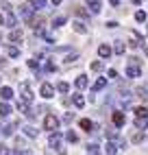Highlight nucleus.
<instances>
[{
	"mask_svg": "<svg viewBox=\"0 0 148 155\" xmlns=\"http://www.w3.org/2000/svg\"><path fill=\"white\" fill-rule=\"evenodd\" d=\"M126 77H131V79L142 77V66H140V59H137V57H131V59H129V66H126Z\"/></svg>",
	"mask_w": 148,
	"mask_h": 155,
	"instance_id": "nucleus-1",
	"label": "nucleus"
},
{
	"mask_svg": "<svg viewBox=\"0 0 148 155\" xmlns=\"http://www.w3.org/2000/svg\"><path fill=\"white\" fill-rule=\"evenodd\" d=\"M44 129H46V131H55V129H59V118L55 116V114H48V116L44 118Z\"/></svg>",
	"mask_w": 148,
	"mask_h": 155,
	"instance_id": "nucleus-2",
	"label": "nucleus"
},
{
	"mask_svg": "<svg viewBox=\"0 0 148 155\" xmlns=\"http://www.w3.org/2000/svg\"><path fill=\"white\" fill-rule=\"evenodd\" d=\"M20 94H22V101H24V103H31V101H33V92H31V85L26 83V81L20 83Z\"/></svg>",
	"mask_w": 148,
	"mask_h": 155,
	"instance_id": "nucleus-3",
	"label": "nucleus"
},
{
	"mask_svg": "<svg viewBox=\"0 0 148 155\" xmlns=\"http://www.w3.org/2000/svg\"><path fill=\"white\" fill-rule=\"evenodd\" d=\"M61 133L55 129V131H50V138H48V144H50V149H59V144H61Z\"/></svg>",
	"mask_w": 148,
	"mask_h": 155,
	"instance_id": "nucleus-4",
	"label": "nucleus"
},
{
	"mask_svg": "<svg viewBox=\"0 0 148 155\" xmlns=\"http://www.w3.org/2000/svg\"><path fill=\"white\" fill-rule=\"evenodd\" d=\"M39 94L44 96V98H52V96H55V87H52L50 83H44L41 90H39Z\"/></svg>",
	"mask_w": 148,
	"mask_h": 155,
	"instance_id": "nucleus-5",
	"label": "nucleus"
},
{
	"mask_svg": "<svg viewBox=\"0 0 148 155\" xmlns=\"http://www.w3.org/2000/svg\"><path fill=\"white\" fill-rule=\"evenodd\" d=\"M87 7H89V11H92L94 15H98V13H100V9H102L100 0H87Z\"/></svg>",
	"mask_w": 148,
	"mask_h": 155,
	"instance_id": "nucleus-6",
	"label": "nucleus"
},
{
	"mask_svg": "<svg viewBox=\"0 0 148 155\" xmlns=\"http://www.w3.org/2000/svg\"><path fill=\"white\" fill-rule=\"evenodd\" d=\"M20 15H22L24 20H31V18H33V7H31V5H22V7H20Z\"/></svg>",
	"mask_w": 148,
	"mask_h": 155,
	"instance_id": "nucleus-7",
	"label": "nucleus"
},
{
	"mask_svg": "<svg viewBox=\"0 0 148 155\" xmlns=\"http://www.w3.org/2000/svg\"><path fill=\"white\" fill-rule=\"evenodd\" d=\"M124 122H126L124 114H122V111H113V125H115V127H124Z\"/></svg>",
	"mask_w": 148,
	"mask_h": 155,
	"instance_id": "nucleus-8",
	"label": "nucleus"
},
{
	"mask_svg": "<svg viewBox=\"0 0 148 155\" xmlns=\"http://www.w3.org/2000/svg\"><path fill=\"white\" fill-rule=\"evenodd\" d=\"M0 96H2V101H11V98H13V90L9 87V85L0 87Z\"/></svg>",
	"mask_w": 148,
	"mask_h": 155,
	"instance_id": "nucleus-9",
	"label": "nucleus"
},
{
	"mask_svg": "<svg viewBox=\"0 0 148 155\" xmlns=\"http://www.w3.org/2000/svg\"><path fill=\"white\" fill-rule=\"evenodd\" d=\"M98 55H100L102 59H109V57H111V48H109L107 44H100V46H98Z\"/></svg>",
	"mask_w": 148,
	"mask_h": 155,
	"instance_id": "nucleus-10",
	"label": "nucleus"
},
{
	"mask_svg": "<svg viewBox=\"0 0 148 155\" xmlns=\"http://www.w3.org/2000/svg\"><path fill=\"white\" fill-rule=\"evenodd\" d=\"M72 28L76 31V33H81V35H85L87 33V26L81 22V20H76V22H72Z\"/></svg>",
	"mask_w": 148,
	"mask_h": 155,
	"instance_id": "nucleus-11",
	"label": "nucleus"
},
{
	"mask_svg": "<svg viewBox=\"0 0 148 155\" xmlns=\"http://www.w3.org/2000/svg\"><path fill=\"white\" fill-rule=\"evenodd\" d=\"M7 13H9V15H7V20H5V24H7L9 28H15V26H18V18H15L11 11H7Z\"/></svg>",
	"mask_w": 148,
	"mask_h": 155,
	"instance_id": "nucleus-12",
	"label": "nucleus"
},
{
	"mask_svg": "<svg viewBox=\"0 0 148 155\" xmlns=\"http://www.w3.org/2000/svg\"><path fill=\"white\" fill-rule=\"evenodd\" d=\"M105 85H107V79H105V77H100V79L96 81V83L92 85V92H100V90H102Z\"/></svg>",
	"mask_w": 148,
	"mask_h": 155,
	"instance_id": "nucleus-13",
	"label": "nucleus"
},
{
	"mask_svg": "<svg viewBox=\"0 0 148 155\" xmlns=\"http://www.w3.org/2000/svg\"><path fill=\"white\" fill-rule=\"evenodd\" d=\"M72 103H74V107H79V109L85 107V98H83L81 94H74V96H72Z\"/></svg>",
	"mask_w": 148,
	"mask_h": 155,
	"instance_id": "nucleus-14",
	"label": "nucleus"
},
{
	"mask_svg": "<svg viewBox=\"0 0 148 155\" xmlns=\"http://www.w3.org/2000/svg\"><path fill=\"white\" fill-rule=\"evenodd\" d=\"M74 85H76L79 90H85V87H87V77H83V74H81V77H76Z\"/></svg>",
	"mask_w": 148,
	"mask_h": 155,
	"instance_id": "nucleus-15",
	"label": "nucleus"
},
{
	"mask_svg": "<svg viewBox=\"0 0 148 155\" xmlns=\"http://www.w3.org/2000/svg\"><path fill=\"white\" fill-rule=\"evenodd\" d=\"M79 125H81V129H85L87 133H89V131H94V122H92V120H87V118H83Z\"/></svg>",
	"mask_w": 148,
	"mask_h": 155,
	"instance_id": "nucleus-16",
	"label": "nucleus"
},
{
	"mask_svg": "<svg viewBox=\"0 0 148 155\" xmlns=\"http://www.w3.org/2000/svg\"><path fill=\"white\" fill-rule=\"evenodd\" d=\"M46 5H48V0H31V7L39 9V11H41V9H46Z\"/></svg>",
	"mask_w": 148,
	"mask_h": 155,
	"instance_id": "nucleus-17",
	"label": "nucleus"
},
{
	"mask_svg": "<svg viewBox=\"0 0 148 155\" xmlns=\"http://www.w3.org/2000/svg\"><path fill=\"white\" fill-rule=\"evenodd\" d=\"M24 136H26V138H37V129L31 127V125H26V127H24Z\"/></svg>",
	"mask_w": 148,
	"mask_h": 155,
	"instance_id": "nucleus-18",
	"label": "nucleus"
},
{
	"mask_svg": "<svg viewBox=\"0 0 148 155\" xmlns=\"http://www.w3.org/2000/svg\"><path fill=\"white\" fill-rule=\"evenodd\" d=\"M11 114V105L9 103H0V116H9Z\"/></svg>",
	"mask_w": 148,
	"mask_h": 155,
	"instance_id": "nucleus-19",
	"label": "nucleus"
},
{
	"mask_svg": "<svg viewBox=\"0 0 148 155\" xmlns=\"http://www.w3.org/2000/svg\"><path fill=\"white\" fill-rule=\"evenodd\" d=\"M118 147H115V142H107V149H105V155H115Z\"/></svg>",
	"mask_w": 148,
	"mask_h": 155,
	"instance_id": "nucleus-20",
	"label": "nucleus"
},
{
	"mask_svg": "<svg viewBox=\"0 0 148 155\" xmlns=\"http://www.w3.org/2000/svg\"><path fill=\"white\" fill-rule=\"evenodd\" d=\"M63 24H66V18H63V15H57L55 20H52V28H59Z\"/></svg>",
	"mask_w": 148,
	"mask_h": 155,
	"instance_id": "nucleus-21",
	"label": "nucleus"
},
{
	"mask_svg": "<svg viewBox=\"0 0 148 155\" xmlns=\"http://www.w3.org/2000/svg\"><path fill=\"white\" fill-rule=\"evenodd\" d=\"M107 138H109V140H115V138H118V127H115V125L107 129Z\"/></svg>",
	"mask_w": 148,
	"mask_h": 155,
	"instance_id": "nucleus-22",
	"label": "nucleus"
},
{
	"mask_svg": "<svg viewBox=\"0 0 148 155\" xmlns=\"http://www.w3.org/2000/svg\"><path fill=\"white\" fill-rule=\"evenodd\" d=\"M137 118H148V107H135Z\"/></svg>",
	"mask_w": 148,
	"mask_h": 155,
	"instance_id": "nucleus-23",
	"label": "nucleus"
},
{
	"mask_svg": "<svg viewBox=\"0 0 148 155\" xmlns=\"http://www.w3.org/2000/svg\"><path fill=\"white\" fill-rule=\"evenodd\" d=\"M146 125H148V118H137L135 120V129H146Z\"/></svg>",
	"mask_w": 148,
	"mask_h": 155,
	"instance_id": "nucleus-24",
	"label": "nucleus"
},
{
	"mask_svg": "<svg viewBox=\"0 0 148 155\" xmlns=\"http://www.w3.org/2000/svg\"><path fill=\"white\" fill-rule=\"evenodd\" d=\"M13 129H15V125H5L2 127V136H7V138L13 136Z\"/></svg>",
	"mask_w": 148,
	"mask_h": 155,
	"instance_id": "nucleus-25",
	"label": "nucleus"
},
{
	"mask_svg": "<svg viewBox=\"0 0 148 155\" xmlns=\"http://www.w3.org/2000/svg\"><path fill=\"white\" fill-rule=\"evenodd\" d=\"M87 151H89L92 155H100V147H98V144H94V142L87 144Z\"/></svg>",
	"mask_w": 148,
	"mask_h": 155,
	"instance_id": "nucleus-26",
	"label": "nucleus"
},
{
	"mask_svg": "<svg viewBox=\"0 0 148 155\" xmlns=\"http://www.w3.org/2000/svg\"><path fill=\"white\" fill-rule=\"evenodd\" d=\"M135 92H137V96H140V98H146V96H148V85H142V87H137Z\"/></svg>",
	"mask_w": 148,
	"mask_h": 155,
	"instance_id": "nucleus-27",
	"label": "nucleus"
},
{
	"mask_svg": "<svg viewBox=\"0 0 148 155\" xmlns=\"http://www.w3.org/2000/svg\"><path fill=\"white\" fill-rule=\"evenodd\" d=\"M113 53H115V55H124V44H122V42H115Z\"/></svg>",
	"mask_w": 148,
	"mask_h": 155,
	"instance_id": "nucleus-28",
	"label": "nucleus"
},
{
	"mask_svg": "<svg viewBox=\"0 0 148 155\" xmlns=\"http://www.w3.org/2000/svg\"><path fill=\"white\" fill-rule=\"evenodd\" d=\"M7 55H9V57H20V48L9 46V48H7Z\"/></svg>",
	"mask_w": 148,
	"mask_h": 155,
	"instance_id": "nucleus-29",
	"label": "nucleus"
},
{
	"mask_svg": "<svg viewBox=\"0 0 148 155\" xmlns=\"http://www.w3.org/2000/svg\"><path fill=\"white\" fill-rule=\"evenodd\" d=\"M66 140L74 144V142H79V136H76V133H74V131H68V133H66Z\"/></svg>",
	"mask_w": 148,
	"mask_h": 155,
	"instance_id": "nucleus-30",
	"label": "nucleus"
},
{
	"mask_svg": "<svg viewBox=\"0 0 148 155\" xmlns=\"http://www.w3.org/2000/svg\"><path fill=\"white\" fill-rule=\"evenodd\" d=\"M20 39H22V33H20V31H13V33L9 35V42H20Z\"/></svg>",
	"mask_w": 148,
	"mask_h": 155,
	"instance_id": "nucleus-31",
	"label": "nucleus"
},
{
	"mask_svg": "<svg viewBox=\"0 0 148 155\" xmlns=\"http://www.w3.org/2000/svg\"><path fill=\"white\" fill-rule=\"evenodd\" d=\"M26 64H28V68H31V70H39V61H37V59H28Z\"/></svg>",
	"mask_w": 148,
	"mask_h": 155,
	"instance_id": "nucleus-32",
	"label": "nucleus"
},
{
	"mask_svg": "<svg viewBox=\"0 0 148 155\" xmlns=\"http://www.w3.org/2000/svg\"><path fill=\"white\" fill-rule=\"evenodd\" d=\"M57 90H59V92H63V94H66V92H70V85L66 83V81H61V83L57 85Z\"/></svg>",
	"mask_w": 148,
	"mask_h": 155,
	"instance_id": "nucleus-33",
	"label": "nucleus"
},
{
	"mask_svg": "<svg viewBox=\"0 0 148 155\" xmlns=\"http://www.w3.org/2000/svg\"><path fill=\"white\" fill-rule=\"evenodd\" d=\"M76 59H79V53H72V55H68V57L63 59V61H66V64H74Z\"/></svg>",
	"mask_w": 148,
	"mask_h": 155,
	"instance_id": "nucleus-34",
	"label": "nucleus"
},
{
	"mask_svg": "<svg viewBox=\"0 0 148 155\" xmlns=\"http://www.w3.org/2000/svg\"><path fill=\"white\" fill-rule=\"evenodd\" d=\"M44 70H46V72H55V70H57V66L52 64V61H46V64H44Z\"/></svg>",
	"mask_w": 148,
	"mask_h": 155,
	"instance_id": "nucleus-35",
	"label": "nucleus"
},
{
	"mask_svg": "<svg viewBox=\"0 0 148 155\" xmlns=\"http://www.w3.org/2000/svg\"><path fill=\"white\" fill-rule=\"evenodd\" d=\"M135 20H137V22H146V13L144 11H137L135 13Z\"/></svg>",
	"mask_w": 148,
	"mask_h": 155,
	"instance_id": "nucleus-36",
	"label": "nucleus"
},
{
	"mask_svg": "<svg viewBox=\"0 0 148 155\" xmlns=\"http://www.w3.org/2000/svg\"><path fill=\"white\" fill-rule=\"evenodd\" d=\"M92 70H94V72L102 70V61H94V64H92Z\"/></svg>",
	"mask_w": 148,
	"mask_h": 155,
	"instance_id": "nucleus-37",
	"label": "nucleus"
},
{
	"mask_svg": "<svg viewBox=\"0 0 148 155\" xmlns=\"http://www.w3.org/2000/svg\"><path fill=\"white\" fill-rule=\"evenodd\" d=\"M142 140H144V133H135V138H133V142H135V144H140Z\"/></svg>",
	"mask_w": 148,
	"mask_h": 155,
	"instance_id": "nucleus-38",
	"label": "nucleus"
},
{
	"mask_svg": "<svg viewBox=\"0 0 148 155\" xmlns=\"http://www.w3.org/2000/svg\"><path fill=\"white\" fill-rule=\"evenodd\" d=\"M76 13H79L81 18H87V15H89V11H85V9H81V7L76 9Z\"/></svg>",
	"mask_w": 148,
	"mask_h": 155,
	"instance_id": "nucleus-39",
	"label": "nucleus"
},
{
	"mask_svg": "<svg viewBox=\"0 0 148 155\" xmlns=\"http://www.w3.org/2000/svg\"><path fill=\"white\" fill-rule=\"evenodd\" d=\"M44 39H46V42H48V44H52V42H55V37H52L50 33H44Z\"/></svg>",
	"mask_w": 148,
	"mask_h": 155,
	"instance_id": "nucleus-40",
	"label": "nucleus"
},
{
	"mask_svg": "<svg viewBox=\"0 0 148 155\" xmlns=\"http://www.w3.org/2000/svg\"><path fill=\"white\" fill-rule=\"evenodd\" d=\"M115 26H118V22H115V20H109V22H107V28H115Z\"/></svg>",
	"mask_w": 148,
	"mask_h": 155,
	"instance_id": "nucleus-41",
	"label": "nucleus"
},
{
	"mask_svg": "<svg viewBox=\"0 0 148 155\" xmlns=\"http://www.w3.org/2000/svg\"><path fill=\"white\" fill-rule=\"evenodd\" d=\"M107 74H109V79H118V72H115V70H109Z\"/></svg>",
	"mask_w": 148,
	"mask_h": 155,
	"instance_id": "nucleus-42",
	"label": "nucleus"
},
{
	"mask_svg": "<svg viewBox=\"0 0 148 155\" xmlns=\"http://www.w3.org/2000/svg\"><path fill=\"white\" fill-rule=\"evenodd\" d=\"M129 46H131V48H140V42H137V39H133V42H129Z\"/></svg>",
	"mask_w": 148,
	"mask_h": 155,
	"instance_id": "nucleus-43",
	"label": "nucleus"
},
{
	"mask_svg": "<svg viewBox=\"0 0 148 155\" xmlns=\"http://www.w3.org/2000/svg\"><path fill=\"white\" fill-rule=\"evenodd\" d=\"M109 2H111V7H118V5L122 2V0H109Z\"/></svg>",
	"mask_w": 148,
	"mask_h": 155,
	"instance_id": "nucleus-44",
	"label": "nucleus"
},
{
	"mask_svg": "<svg viewBox=\"0 0 148 155\" xmlns=\"http://www.w3.org/2000/svg\"><path fill=\"white\" fill-rule=\"evenodd\" d=\"M50 2H52V5H61V0H50Z\"/></svg>",
	"mask_w": 148,
	"mask_h": 155,
	"instance_id": "nucleus-45",
	"label": "nucleus"
},
{
	"mask_svg": "<svg viewBox=\"0 0 148 155\" xmlns=\"http://www.w3.org/2000/svg\"><path fill=\"white\" fill-rule=\"evenodd\" d=\"M0 24H5V18H2V15H0Z\"/></svg>",
	"mask_w": 148,
	"mask_h": 155,
	"instance_id": "nucleus-46",
	"label": "nucleus"
},
{
	"mask_svg": "<svg viewBox=\"0 0 148 155\" xmlns=\"http://www.w3.org/2000/svg\"><path fill=\"white\" fill-rule=\"evenodd\" d=\"M133 2H135V5H140V2H142V0H133Z\"/></svg>",
	"mask_w": 148,
	"mask_h": 155,
	"instance_id": "nucleus-47",
	"label": "nucleus"
},
{
	"mask_svg": "<svg viewBox=\"0 0 148 155\" xmlns=\"http://www.w3.org/2000/svg\"><path fill=\"white\" fill-rule=\"evenodd\" d=\"M5 155H7V153H5Z\"/></svg>",
	"mask_w": 148,
	"mask_h": 155,
	"instance_id": "nucleus-48",
	"label": "nucleus"
}]
</instances>
